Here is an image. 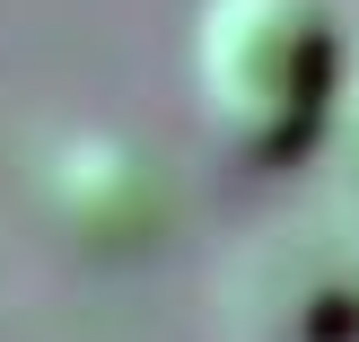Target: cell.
Returning a JSON list of instances; mask_svg holds the SVG:
<instances>
[{
  "label": "cell",
  "mask_w": 359,
  "mask_h": 342,
  "mask_svg": "<svg viewBox=\"0 0 359 342\" xmlns=\"http://www.w3.org/2000/svg\"><path fill=\"white\" fill-rule=\"evenodd\" d=\"M193 88L210 132L255 167H290L333 114L342 35L325 0H202Z\"/></svg>",
  "instance_id": "1"
},
{
  "label": "cell",
  "mask_w": 359,
  "mask_h": 342,
  "mask_svg": "<svg viewBox=\"0 0 359 342\" xmlns=\"http://www.w3.org/2000/svg\"><path fill=\"white\" fill-rule=\"evenodd\" d=\"M245 342H359V246L325 228H280L228 272Z\"/></svg>",
  "instance_id": "2"
},
{
  "label": "cell",
  "mask_w": 359,
  "mask_h": 342,
  "mask_svg": "<svg viewBox=\"0 0 359 342\" xmlns=\"http://www.w3.org/2000/svg\"><path fill=\"white\" fill-rule=\"evenodd\" d=\"M44 202H53V220L79 246H105V255H132V246L167 220L158 167L132 140H105V132H79V140H62V150L44 158Z\"/></svg>",
  "instance_id": "3"
}]
</instances>
